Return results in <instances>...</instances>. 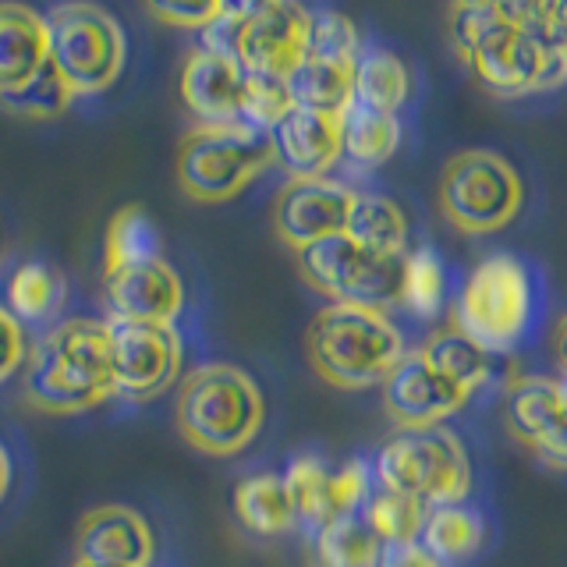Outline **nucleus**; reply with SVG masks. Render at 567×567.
Masks as SVG:
<instances>
[{
    "label": "nucleus",
    "mask_w": 567,
    "mask_h": 567,
    "mask_svg": "<svg viewBox=\"0 0 567 567\" xmlns=\"http://www.w3.org/2000/svg\"><path fill=\"white\" fill-rule=\"evenodd\" d=\"M401 121L398 114L369 111L354 103L344 114V159L359 171H377L401 150Z\"/></svg>",
    "instance_id": "26"
},
{
    "label": "nucleus",
    "mask_w": 567,
    "mask_h": 567,
    "mask_svg": "<svg viewBox=\"0 0 567 567\" xmlns=\"http://www.w3.org/2000/svg\"><path fill=\"white\" fill-rule=\"evenodd\" d=\"M309 35H312V11L301 0H280L270 11L241 22L235 58L245 71H256V75L288 79L306 61Z\"/></svg>",
    "instance_id": "16"
},
{
    "label": "nucleus",
    "mask_w": 567,
    "mask_h": 567,
    "mask_svg": "<svg viewBox=\"0 0 567 567\" xmlns=\"http://www.w3.org/2000/svg\"><path fill=\"white\" fill-rule=\"evenodd\" d=\"M549 351H554V362L560 369V377L567 383V312L557 319V327H554V344H549Z\"/></svg>",
    "instance_id": "42"
},
{
    "label": "nucleus",
    "mask_w": 567,
    "mask_h": 567,
    "mask_svg": "<svg viewBox=\"0 0 567 567\" xmlns=\"http://www.w3.org/2000/svg\"><path fill=\"white\" fill-rule=\"evenodd\" d=\"M493 377L489 354L457 330L433 333L383 380V415L398 433L440 430Z\"/></svg>",
    "instance_id": "2"
},
{
    "label": "nucleus",
    "mask_w": 567,
    "mask_h": 567,
    "mask_svg": "<svg viewBox=\"0 0 567 567\" xmlns=\"http://www.w3.org/2000/svg\"><path fill=\"white\" fill-rule=\"evenodd\" d=\"M419 543L430 549L440 564H461L486 546V518L468 504L430 507Z\"/></svg>",
    "instance_id": "23"
},
{
    "label": "nucleus",
    "mask_w": 567,
    "mask_h": 567,
    "mask_svg": "<svg viewBox=\"0 0 567 567\" xmlns=\"http://www.w3.org/2000/svg\"><path fill=\"white\" fill-rule=\"evenodd\" d=\"M532 25L546 35V43L554 47L557 58L567 64V0H536Z\"/></svg>",
    "instance_id": "38"
},
{
    "label": "nucleus",
    "mask_w": 567,
    "mask_h": 567,
    "mask_svg": "<svg viewBox=\"0 0 567 567\" xmlns=\"http://www.w3.org/2000/svg\"><path fill=\"white\" fill-rule=\"evenodd\" d=\"M408 100H412V71L398 53L380 47L362 50L359 68H354V103L369 106V111L398 114Z\"/></svg>",
    "instance_id": "24"
},
{
    "label": "nucleus",
    "mask_w": 567,
    "mask_h": 567,
    "mask_svg": "<svg viewBox=\"0 0 567 567\" xmlns=\"http://www.w3.org/2000/svg\"><path fill=\"white\" fill-rule=\"evenodd\" d=\"M280 0H220V14L230 18V22H248L262 11H270Z\"/></svg>",
    "instance_id": "41"
},
{
    "label": "nucleus",
    "mask_w": 567,
    "mask_h": 567,
    "mask_svg": "<svg viewBox=\"0 0 567 567\" xmlns=\"http://www.w3.org/2000/svg\"><path fill=\"white\" fill-rule=\"evenodd\" d=\"M330 475L333 468L316 454H298L288 472H284V486H288L295 518L312 532L330 525Z\"/></svg>",
    "instance_id": "29"
},
{
    "label": "nucleus",
    "mask_w": 567,
    "mask_h": 567,
    "mask_svg": "<svg viewBox=\"0 0 567 567\" xmlns=\"http://www.w3.org/2000/svg\"><path fill=\"white\" fill-rule=\"evenodd\" d=\"M103 301L114 323L174 327L185 312V280L159 256L117 274H103Z\"/></svg>",
    "instance_id": "15"
},
{
    "label": "nucleus",
    "mask_w": 567,
    "mask_h": 567,
    "mask_svg": "<svg viewBox=\"0 0 567 567\" xmlns=\"http://www.w3.org/2000/svg\"><path fill=\"white\" fill-rule=\"evenodd\" d=\"M564 394H567V383H564Z\"/></svg>",
    "instance_id": "44"
},
{
    "label": "nucleus",
    "mask_w": 567,
    "mask_h": 567,
    "mask_svg": "<svg viewBox=\"0 0 567 567\" xmlns=\"http://www.w3.org/2000/svg\"><path fill=\"white\" fill-rule=\"evenodd\" d=\"M309 53H316V58H330V61H359L362 58L359 25L341 11H312Z\"/></svg>",
    "instance_id": "35"
},
{
    "label": "nucleus",
    "mask_w": 567,
    "mask_h": 567,
    "mask_svg": "<svg viewBox=\"0 0 567 567\" xmlns=\"http://www.w3.org/2000/svg\"><path fill=\"white\" fill-rule=\"evenodd\" d=\"M68 298V280L47 262H22L8 280V309L22 323H43L61 312Z\"/></svg>",
    "instance_id": "27"
},
{
    "label": "nucleus",
    "mask_w": 567,
    "mask_h": 567,
    "mask_svg": "<svg viewBox=\"0 0 567 567\" xmlns=\"http://www.w3.org/2000/svg\"><path fill=\"white\" fill-rule=\"evenodd\" d=\"M142 8L171 29H195L203 32L209 22L220 18V0H142Z\"/></svg>",
    "instance_id": "36"
},
{
    "label": "nucleus",
    "mask_w": 567,
    "mask_h": 567,
    "mask_svg": "<svg viewBox=\"0 0 567 567\" xmlns=\"http://www.w3.org/2000/svg\"><path fill=\"white\" fill-rule=\"evenodd\" d=\"M277 164L291 177H330L344 159V117L295 111L270 132Z\"/></svg>",
    "instance_id": "19"
},
{
    "label": "nucleus",
    "mask_w": 567,
    "mask_h": 567,
    "mask_svg": "<svg viewBox=\"0 0 567 567\" xmlns=\"http://www.w3.org/2000/svg\"><path fill=\"white\" fill-rule=\"evenodd\" d=\"M354 68H359V61H330L306 53V61L288 75L295 106L344 117L354 106Z\"/></svg>",
    "instance_id": "21"
},
{
    "label": "nucleus",
    "mask_w": 567,
    "mask_h": 567,
    "mask_svg": "<svg viewBox=\"0 0 567 567\" xmlns=\"http://www.w3.org/2000/svg\"><path fill=\"white\" fill-rule=\"evenodd\" d=\"M451 8L461 11H486V14H504L514 22H532L536 0H451Z\"/></svg>",
    "instance_id": "40"
},
{
    "label": "nucleus",
    "mask_w": 567,
    "mask_h": 567,
    "mask_svg": "<svg viewBox=\"0 0 567 567\" xmlns=\"http://www.w3.org/2000/svg\"><path fill=\"white\" fill-rule=\"evenodd\" d=\"M156 536L146 514L128 504H100L75 528V564L82 567H153Z\"/></svg>",
    "instance_id": "17"
},
{
    "label": "nucleus",
    "mask_w": 567,
    "mask_h": 567,
    "mask_svg": "<svg viewBox=\"0 0 567 567\" xmlns=\"http://www.w3.org/2000/svg\"><path fill=\"white\" fill-rule=\"evenodd\" d=\"M316 554L323 567H377L383 543L362 514H351L316 532Z\"/></svg>",
    "instance_id": "30"
},
{
    "label": "nucleus",
    "mask_w": 567,
    "mask_h": 567,
    "mask_svg": "<svg viewBox=\"0 0 567 567\" xmlns=\"http://www.w3.org/2000/svg\"><path fill=\"white\" fill-rule=\"evenodd\" d=\"M354 195L359 192L337 177H291L274 199V235L291 252L344 235Z\"/></svg>",
    "instance_id": "14"
},
{
    "label": "nucleus",
    "mask_w": 567,
    "mask_h": 567,
    "mask_svg": "<svg viewBox=\"0 0 567 567\" xmlns=\"http://www.w3.org/2000/svg\"><path fill=\"white\" fill-rule=\"evenodd\" d=\"M114 323V319H111ZM185 348L174 327L114 323V386L117 398L146 404L177 383Z\"/></svg>",
    "instance_id": "13"
},
{
    "label": "nucleus",
    "mask_w": 567,
    "mask_h": 567,
    "mask_svg": "<svg viewBox=\"0 0 567 567\" xmlns=\"http://www.w3.org/2000/svg\"><path fill=\"white\" fill-rule=\"evenodd\" d=\"M177 93H182L185 111L199 124H241L245 68L238 58L199 47L182 64Z\"/></svg>",
    "instance_id": "18"
},
{
    "label": "nucleus",
    "mask_w": 567,
    "mask_h": 567,
    "mask_svg": "<svg viewBox=\"0 0 567 567\" xmlns=\"http://www.w3.org/2000/svg\"><path fill=\"white\" fill-rule=\"evenodd\" d=\"M377 489L415 496L425 507L465 504L472 493V461L451 430L398 433L372 457Z\"/></svg>",
    "instance_id": "9"
},
{
    "label": "nucleus",
    "mask_w": 567,
    "mask_h": 567,
    "mask_svg": "<svg viewBox=\"0 0 567 567\" xmlns=\"http://www.w3.org/2000/svg\"><path fill=\"white\" fill-rule=\"evenodd\" d=\"M150 259H159V230L153 217L138 206L117 209L103 238V274H117L124 266H138Z\"/></svg>",
    "instance_id": "28"
},
{
    "label": "nucleus",
    "mask_w": 567,
    "mask_h": 567,
    "mask_svg": "<svg viewBox=\"0 0 567 567\" xmlns=\"http://www.w3.org/2000/svg\"><path fill=\"white\" fill-rule=\"evenodd\" d=\"M404 354V333L386 309L330 301L306 330V359L333 390L383 386Z\"/></svg>",
    "instance_id": "4"
},
{
    "label": "nucleus",
    "mask_w": 567,
    "mask_h": 567,
    "mask_svg": "<svg viewBox=\"0 0 567 567\" xmlns=\"http://www.w3.org/2000/svg\"><path fill=\"white\" fill-rule=\"evenodd\" d=\"M295 111L291 85L280 75H256L245 71V93H241V124L259 132H274L277 124Z\"/></svg>",
    "instance_id": "33"
},
{
    "label": "nucleus",
    "mask_w": 567,
    "mask_h": 567,
    "mask_svg": "<svg viewBox=\"0 0 567 567\" xmlns=\"http://www.w3.org/2000/svg\"><path fill=\"white\" fill-rule=\"evenodd\" d=\"M298 274L316 295L351 306L394 309L401 306L404 256L372 252L351 235H333L295 252Z\"/></svg>",
    "instance_id": "11"
},
{
    "label": "nucleus",
    "mask_w": 567,
    "mask_h": 567,
    "mask_svg": "<svg viewBox=\"0 0 567 567\" xmlns=\"http://www.w3.org/2000/svg\"><path fill=\"white\" fill-rule=\"evenodd\" d=\"M440 213L457 235L483 238L511 227L525 206V182L507 156L461 150L440 174Z\"/></svg>",
    "instance_id": "8"
},
{
    "label": "nucleus",
    "mask_w": 567,
    "mask_h": 567,
    "mask_svg": "<svg viewBox=\"0 0 567 567\" xmlns=\"http://www.w3.org/2000/svg\"><path fill=\"white\" fill-rule=\"evenodd\" d=\"M447 298V270L436 248H415L404 256V280H401V306L419 319H436Z\"/></svg>",
    "instance_id": "31"
},
{
    "label": "nucleus",
    "mask_w": 567,
    "mask_h": 567,
    "mask_svg": "<svg viewBox=\"0 0 567 567\" xmlns=\"http://www.w3.org/2000/svg\"><path fill=\"white\" fill-rule=\"evenodd\" d=\"M29 348H32V341L25 333V323L0 301V386L25 369Z\"/></svg>",
    "instance_id": "37"
},
{
    "label": "nucleus",
    "mask_w": 567,
    "mask_h": 567,
    "mask_svg": "<svg viewBox=\"0 0 567 567\" xmlns=\"http://www.w3.org/2000/svg\"><path fill=\"white\" fill-rule=\"evenodd\" d=\"M235 514L259 539L284 536V532H291L298 525L288 486H284V475H274V472L241 478L235 486Z\"/></svg>",
    "instance_id": "22"
},
{
    "label": "nucleus",
    "mask_w": 567,
    "mask_h": 567,
    "mask_svg": "<svg viewBox=\"0 0 567 567\" xmlns=\"http://www.w3.org/2000/svg\"><path fill=\"white\" fill-rule=\"evenodd\" d=\"M71 89L64 85V79L53 71V64H47L40 75H35L22 93L4 96L0 106L18 117H29V121H50V117H61L68 106H71Z\"/></svg>",
    "instance_id": "34"
},
{
    "label": "nucleus",
    "mask_w": 567,
    "mask_h": 567,
    "mask_svg": "<svg viewBox=\"0 0 567 567\" xmlns=\"http://www.w3.org/2000/svg\"><path fill=\"white\" fill-rule=\"evenodd\" d=\"M50 64V25L18 0H0V100L22 89Z\"/></svg>",
    "instance_id": "20"
},
{
    "label": "nucleus",
    "mask_w": 567,
    "mask_h": 567,
    "mask_svg": "<svg viewBox=\"0 0 567 567\" xmlns=\"http://www.w3.org/2000/svg\"><path fill=\"white\" fill-rule=\"evenodd\" d=\"M377 567H447L440 564L430 549H425L419 539L415 543H394V546H383L380 564Z\"/></svg>",
    "instance_id": "39"
},
{
    "label": "nucleus",
    "mask_w": 567,
    "mask_h": 567,
    "mask_svg": "<svg viewBox=\"0 0 567 567\" xmlns=\"http://www.w3.org/2000/svg\"><path fill=\"white\" fill-rule=\"evenodd\" d=\"M50 64L71 96H100L124 71L128 40L117 18L93 0H64L50 14Z\"/></svg>",
    "instance_id": "10"
},
{
    "label": "nucleus",
    "mask_w": 567,
    "mask_h": 567,
    "mask_svg": "<svg viewBox=\"0 0 567 567\" xmlns=\"http://www.w3.org/2000/svg\"><path fill=\"white\" fill-rule=\"evenodd\" d=\"M425 514H430V507L422 501L404 493H390V489H372L369 504L362 507V518L372 525V532H377L383 546L415 543L422 536Z\"/></svg>",
    "instance_id": "32"
},
{
    "label": "nucleus",
    "mask_w": 567,
    "mask_h": 567,
    "mask_svg": "<svg viewBox=\"0 0 567 567\" xmlns=\"http://www.w3.org/2000/svg\"><path fill=\"white\" fill-rule=\"evenodd\" d=\"M504 430L514 443L546 465L567 472V394L564 380L518 377L504 394Z\"/></svg>",
    "instance_id": "12"
},
{
    "label": "nucleus",
    "mask_w": 567,
    "mask_h": 567,
    "mask_svg": "<svg viewBox=\"0 0 567 567\" xmlns=\"http://www.w3.org/2000/svg\"><path fill=\"white\" fill-rule=\"evenodd\" d=\"M71 567H82V564H71Z\"/></svg>",
    "instance_id": "45"
},
{
    "label": "nucleus",
    "mask_w": 567,
    "mask_h": 567,
    "mask_svg": "<svg viewBox=\"0 0 567 567\" xmlns=\"http://www.w3.org/2000/svg\"><path fill=\"white\" fill-rule=\"evenodd\" d=\"M447 32L457 58L493 96L522 100L567 85V64L532 22L451 8Z\"/></svg>",
    "instance_id": "3"
},
{
    "label": "nucleus",
    "mask_w": 567,
    "mask_h": 567,
    "mask_svg": "<svg viewBox=\"0 0 567 567\" xmlns=\"http://www.w3.org/2000/svg\"><path fill=\"white\" fill-rule=\"evenodd\" d=\"M11 483H14V465H11V451H8V443L0 440V504L8 501V493H11Z\"/></svg>",
    "instance_id": "43"
},
{
    "label": "nucleus",
    "mask_w": 567,
    "mask_h": 567,
    "mask_svg": "<svg viewBox=\"0 0 567 567\" xmlns=\"http://www.w3.org/2000/svg\"><path fill=\"white\" fill-rule=\"evenodd\" d=\"M22 386L43 415H82L114 401V323L89 316L53 323L29 348Z\"/></svg>",
    "instance_id": "1"
},
{
    "label": "nucleus",
    "mask_w": 567,
    "mask_h": 567,
    "mask_svg": "<svg viewBox=\"0 0 567 567\" xmlns=\"http://www.w3.org/2000/svg\"><path fill=\"white\" fill-rule=\"evenodd\" d=\"M274 164L270 132L248 124H195L177 146V188L206 206L230 203Z\"/></svg>",
    "instance_id": "7"
},
{
    "label": "nucleus",
    "mask_w": 567,
    "mask_h": 567,
    "mask_svg": "<svg viewBox=\"0 0 567 567\" xmlns=\"http://www.w3.org/2000/svg\"><path fill=\"white\" fill-rule=\"evenodd\" d=\"M344 235L372 248V252L408 256V235H412V227H408L404 209L394 199H386V195H377V192H359L354 195Z\"/></svg>",
    "instance_id": "25"
},
{
    "label": "nucleus",
    "mask_w": 567,
    "mask_h": 567,
    "mask_svg": "<svg viewBox=\"0 0 567 567\" xmlns=\"http://www.w3.org/2000/svg\"><path fill=\"white\" fill-rule=\"evenodd\" d=\"M536 323V280L532 270L507 252L472 266L451 309V330L486 354L522 348Z\"/></svg>",
    "instance_id": "6"
},
{
    "label": "nucleus",
    "mask_w": 567,
    "mask_h": 567,
    "mask_svg": "<svg viewBox=\"0 0 567 567\" xmlns=\"http://www.w3.org/2000/svg\"><path fill=\"white\" fill-rule=\"evenodd\" d=\"M177 433L206 457H238L266 425V398L241 365L206 362L182 377L174 404Z\"/></svg>",
    "instance_id": "5"
}]
</instances>
